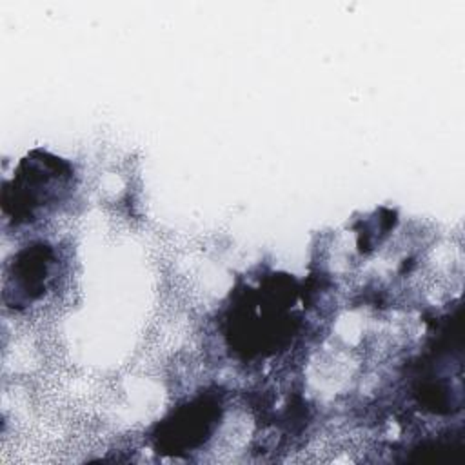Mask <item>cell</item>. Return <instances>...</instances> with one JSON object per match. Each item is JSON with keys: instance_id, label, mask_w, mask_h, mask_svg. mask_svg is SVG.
Masks as SVG:
<instances>
[{"instance_id": "cell-1", "label": "cell", "mask_w": 465, "mask_h": 465, "mask_svg": "<svg viewBox=\"0 0 465 465\" xmlns=\"http://www.w3.org/2000/svg\"><path fill=\"white\" fill-rule=\"evenodd\" d=\"M73 182V169L62 158L35 151L24 158L4 185L2 211L15 225L40 220L49 209L62 202Z\"/></svg>"}, {"instance_id": "cell-2", "label": "cell", "mask_w": 465, "mask_h": 465, "mask_svg": "<svg viewBox=\"0 0 465 465\" xmlns=\"http://www.w3.org/2000/svg\"><path fill=\"white\" fill-rule=\"evenodd\" d=\"M54 252L47 243H35L22 249L5 276V296L15 294L13 305H29L45 294L47 285L53 278Z\"/></svg>"}]
</instances>
